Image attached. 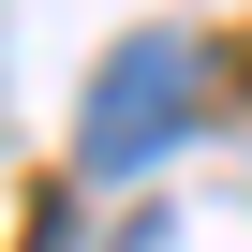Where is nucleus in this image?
Here are the masks:
<instances>
[{
    "label": "nucleus",
    "instance_id": "nucleus-2",
    "mask_svg": "<svg viewBox=\"0 0 252 252\" xmlns=\"http://www.w3.org/2000/svg\"><path fill=\"white\" fill-rule=\"evenodd\" d=\"M119 252H163V222H134V237H119Z\"/></svg>",
    "mask_w": 252,
    "mask_h": 252
},
{
    "label": "nucleus",
    "instance_id": "nucleus-1",
    "mask_svg": "<svg viewBox=\"0 0 252 252\" xmlns=\"http://www.w3.org/2000/svg\"><path fill=\"white\" fill-rule=\"evenodd\" d=\"M178 104H193V45H163V30H149V45H119L104 89H89V163H104V178H134V163L178 134Z\"/></svg>",
    "mask_w": 252,
    "mask_h": 252
}]
</instances>
